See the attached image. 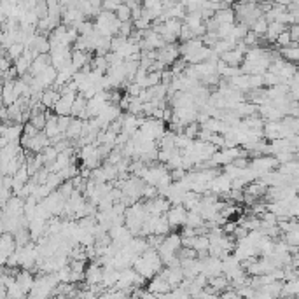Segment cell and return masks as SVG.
Here are the masks:
<instances>
[{"label": "cell", "mask_w": 299, "mask_h": 299, "mask_svg": "<svg viewBox=\"0 0 299 299\" xmlns=\"http://www.w3.org/2000/svg\"><path fill=\"white\" fill-rule=\"evenodd\" d=\"M180 56V46L177 44H166L163 49L158 51V61L165 67H171Z\"/></svg>", "instance_id": "cell-1"}, {"label": "cell", "mask_w": 299, "mask_h": 299, "mask_svg": "<svg viewBox=\"0 0 299 299\" xmlns=\"http://www.w3.org/2000/svg\"><path fill=\"white\" fill-rule=\"evenodd\" d=\"M187 214H189V210H187L184 205H175V207H171L166 214V219H168V222H170L171 229H175L179 226H186Z\"/></svg>", "instance_id": "cell-2"}, {"label": "cell", "mask_w": 299, "mask_h": 299, "mask_svg": "<svg viewBox=\"0 0 299 299\" xmlns=\"http://www.w3.org/2000/svg\"><path fill=\"white\" fill-rule=\"evenodd\" d=\"M102 280H104V266L95 261L86 268L84 282L88 284V287H96V285H102Z\"/></svg>", "instance_id": "cell-3"}, {"label": "cell", "mask_w": 299, "mask_h": 299, "mask_svg": "<svg viewBox=\"0 0 299 299\" xmlns=\"http://www.w3.org/2000/svg\"><path fill=\"white\" fill-rule=\"evenodd\" d=\"M203 261V273L202 275H205L210 280V278H215V277H220L224 275L222 271V259H217V257H205Z\"/></svg>", "instance_id": "cell-4"}, {"label": "cell", "mask_w": 299, "mask_h": 299, "mask_svg": "<svg viewBox=\"0 0 299 299\" xmlns=\"http://www.w3.org/2000/svg\"><path fill=\"white\" fill-rule=\"evenodd\" d=\"M147 289H149L151 294H154V296H163V294H168L171 292V285L168 284V280L165 278L163 273H159V275H156L153 280H149V285H147Z\"/></svg>", "instance_id": "cell-5"}, {"label": "cell", "mask_w": 299, "mask_h": 299, "mask_svg": "<svg viewBox=\"0 0 299 299\" xmlns=\"http://www.w3.org/2000/svg\"><path fill=\"white\" fill-rule=\"evenodd\" d=\"M18 251V245H16V240H14V235H11V233H4L2 235V240H0V252H2V263L6 266L7 259Z\"/></svg>", "instance_id": "cell-6"}, {"label": "cell", "mask_w": 299, "mask_h": 299, "mask_svg": "<svg viewBox=\"0 0 299 299\" xmlns=\"http://www.w3.org/2000/svg\"><path fill=\"white\" fill-rule=\"evenodd\" d=\"M16 282H18V285L23 289V292L30 294L35 284V277L32 275V271H28V269H21V271H18V275H16Z\"/></svg>", "instance_id": "cell-7"}, {"label": "cell", "mask_w": 299, "mask_h": 299, "mask_svg": "<svg viewBox=\"0 0 299 299\" xmlns=\"http://www.w3.org/2000/svg\"><path fill=\"white\" fill-rule=\"evenodd\" d=\"M44 133L47 135L49 140H53V138H56V137H60L61 135V130H60V124H58V116L51 114V110H47V124H46Z\"/></svg>", "instance_id": "cell-8"}, {"label": "cell", "mask_w": 299, "mask_h": 299, "mask_svg": "<svg viewBox=\"0 0 299 299\" xmlns=\"http://www.w3.org/2000/svg\"><path fill=\"white\" fill-rule=\"evenodd\" d=\"M84 122H86V121L79 119V117H72L70 128H68V132H67V133H65V135H67L68 140H79V138L83 137Z\"/></svg>", "instance_id": "cell-9"}, {"label": "cell", "mask_w": 299, "mask_h": 299, "mask_svg": "<svg viewBox=\"0 0 299 299\" xmlns=\"http://www.w3.org/2000/svg\"><path fill=\"white\" fill-rule=\"evenodd\" d=\"M91 56H89V53H84V51H76V49H72V65L77 68V70H83L86 65L91 63Z\"/></svg>", "instance_id": "cell-10"}, {"label": "cell", "mask_w": 299, "mask_h": 299, "mask_svg": "<svg viewBox=\"0 0 299 299\" xmlns=\"http://www.w3.org/2000/svg\"><path fill=\"white\" fill-rule=\"evenodd\" d=\"M60 100H61V93L56 91V89H46L42 95V105L46 107V110L55 109Z\"/></svg>", "instance_id": "cell-11"}, {"label": "cell", "mask_w": 299, "mask_h": 299, "mask_svg": "<svg viewBox=\"0 0 299 299\" xmlns=\"http://www.w3.org/2000/svg\"><path fill=\"white\" fill-rule=\"evenodd\" d=\"M285 30H289L285 24L278 23V21H271L268 24V32H266V40H269V42H277V39L284 34Z\"/></svg>", "instance_id": "cell-12"}, {"label": "cell", "mask_w": 299, "mask_h": 299, "mask_svg": "<svg viewBox=\"0 0 299 299\" xmlns=\"http://www.w3.org/2000/svg\"><path fill=\"white\" fill-rule=\"evenodd\" d=\"M268 24H269V23H268V19H266L264 16H263V18H259L256 23L252 24L251 30H252L256 35H259V37H266V32H268Z\"/></svg>", "instance_id": "cell-13"}, {"label": "cell", "mask_w": 299, "mask_h": 299, "mask_svg": "<svg viewBox=\"0 0 299 299\" xmlns=\"http://www.w3.org/2000/svg\"><path fill=\"white\" fill-rule=\"evenodd\" d=\"M132 14H133V11L130 9L126 4H122V6L117 9V12H116V16H117V19H119L121 23H128V21H133L132 19Z\"/></svg>", "instance_id": "cell-14"}, {"label": "cell", "mask_w": 299, "mask_h": 299, "mask_svg": "<svg viewBox=\"0 0 299 299\" xmlns=\"http://www.w3.org/2000/svg\"><path fill=\"white\" fill-rule=\"evenodd\" d=\"M200 132H202V126H200L198 122H191V124H187L186 128H184V135L189 137L191 140H198Z\"/></svg>", "instance_id": "cell-15"}, {"label": "cell", "mask_w": 299, "mask_h": 299, "mask_svg": "<svg viewBox=\"0 0 299 299\" xmlns=\"http://www.w3.org/2000/svg\"><path fill=\"white\" fill-rule=\"evenodd\" d=\"M70 122H72V117L70 116H61V117H58V124H60L61 133H67L68 132V128H70Z\"/></svg>", "instance_id": "cell-16"}, {"label": "cell", "mask_w": 299, "mask_h": 299, "mask_svg": "<svg viewBox=\"0 0 299 299\" xmlns=\"http://www.w3.org/2000/svg\"><path fill=\"white\" fill-rule=\"evenodd\" d=\"M220 299H241V296L238 292H236V290H226V292H222L220 294Z\"/></svg>", "instance_id": "cell-17"}, {"label": "cell", "mask_w": 299, "mask_h": 299, "mask_svg": "<svg viewBox=\"0 0 299 299\" xmlns=\"http://www.w3.org/2000/svg\"><path fill=\"white\" fill-rule=\"evenodd\" d=\"M202 299H220V296L219 294H215V292H212L210 289H205V294H203Z\"/></svg>", "instance_id": "cell-18"}, {"label": "cell", "mask_w": 299, "mask_h": 299, "mask_svg": "<svg viewBox=\"0 0 299 299\" xmlns=\"http://www.w3.org/2000/svg\"><path fill=\"white\" fill-rule=\"evenodd\" d=\"M27 299H46V297H37V296H32V294H28Z\"/></svg>", "instance_id": "cell-19"}]
</instances>
